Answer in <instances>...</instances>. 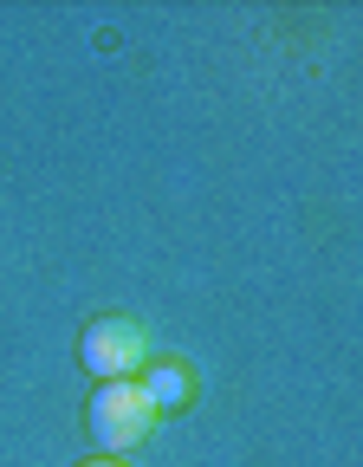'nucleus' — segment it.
<instances>
[{
    "label": "nucleus",
    "instance_id": "obj_1",
    "mask_svg": "<svg viewBox=\"0 0 363 467\" xmlns=\"http://www.w3.org/2000/svg\"><path fill=\"white\" fill-rule=\"evenodd\" d=\"M78 358L98 383H130V370L150 364V331L137 318H98L85 337H78Z\"/></svg>",
    "mask_w": 363,
    "mask_h": 467
},
{
    "label": "nucleus",
    "instance_id": "obj_2",
    "mask_svg": "<svg viewBox=\"0 0 363 467\" xmlns=\"http://www.w3.org/2000/svg\"><path fill=\"white\" fill-rule=\"evenodd\" d=\"M85 422H91V435H98L104 448H137V441L150 435V422H156V409L143 402L137 383H104V389L91 396V409H85Z\"/></svg>",
    "mask_w": 363,
    "mask_h": 467
},
{
    "label": "nucleus",
    "instance_id": "obj_3",
    "mask_svg": "<svg viewBox=\"0 0 363 467\" xmlns=\"http://www.w3.org/2000/svg\"><path fill=\"white\" fill-rule=\"evenodd\" d=\"M137 389H143V402H150V409H182V402L195 396V377L182 370V364H156Z\"/></svg>",
    "mask_w": 363,
    "mask_h": 467
},
{
    "label": "nucleus",
    "instance_id": "obj_4",
    "mask_svg": "<svg viewBox=\"0 0 363 467\" xmlns=\"http://www.w3.org/2000/svg\"><path fill=\"white\" fill-rule=\"evenodd\" d=\"M85 467H117V461H104V454H98V461H85Z\"/></svg>",
    "mask_w": 363,
    "mask_h": 467
}]
</instances>
